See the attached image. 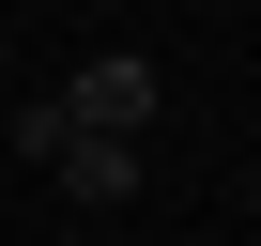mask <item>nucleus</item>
Wrapping results in <instances>:
<instances>
[{
  "instance_id": "nucleus-1",
  "label": "nucleus",
  "mask_w": 261,
  "mask_h": 246,
  "mask_svg": "<svg viewBox=\"0 0 261 246\" xmlns=\"http://www.w3.org/2000/svg\"><path fill=\"white\" fill-rule=\"evenodd\" d=\"M154 108H169V77H154L139 46H92V62L62 77V123H77V139H139Z\"/></svg>"
},
{
  "instance_id": "nucleus-3",
  "label": "nucleus",
  "mask_w": 261,
  "mask_h": 246,
  "mask_svg": "<svg viewBox=\"0 0 261 246\" xmlns=\"http://www.w3.org/2000/svg\"><path fill=\"white\" fill-rule=\"evenodd\" d=\"M246 200H261V185H246Z\"/></svg>"
},
{
  "instance_id": "nucleus-2",
  "label": "nucleus",
  "mask_w": 261,
  "mask_h": 246,
  "mask_svg": "<svg viewBox=\"0 0 261 246\" xmlns=\"http://www.w3.org/2000/svg\"><path fill=\"white\" fill-rule=\"evenodd\" d=\"M46 169H62V200H77V215H123V200H139V139H62Z\"/></svg>"
}]
</instances>
